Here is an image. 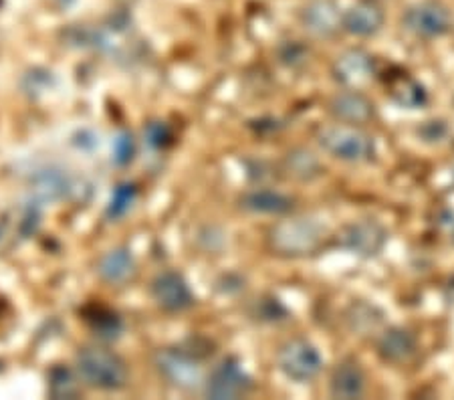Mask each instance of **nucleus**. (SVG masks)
Returning a JSON list of instances; mask_svg holds the SVG:
<instances>
[{
    "label": "nucleus",
    "instance_id": "f257e3e1",
    "mask_svg": "<svg viewBox=\"0 0 454 400\" xmlns=\"http://www.w3.org/2000/svg\"><path fill=\"white\" fill-rule=\"evenodd\" d=\"M327 231L311 216H291L269 231V249L281 257H305L321 249Z\"/></svg>",
    "mask_w": 454,
    "mask_h": 400
},
{
    "label": "nucleus",
    "instance_id": "f03ea898",
    "mask_svg": "<svg viewBox=\"0 0 454 400\" xmlns=\"http://www.w3.org/2000/svg\"><path fill=\"white\" fill-rule=\"evenodd\" d=\"M77 374L87 387L98 390H121L128 384V364L121 356L99 346H87L77 354Z\"/></svg>",
    "mask_w": 454,
    "mask_h": 400
},
{
    "label": "nucleus",
    "instance_id": "7ed1b4c3",
    "mask_svg": "<svg viewBox=\"0 0 454 400\" xmlns=\"http://www.w3.org/2000/svg\"><path fill=\"white\" fill-rule=\"evenodd\" d=\"M317 144L329 156L341 162L362 164L376 156V142L354 123H335L317 132Z\"/></svg>",
    "mask_w": 454,
    "mask_h": 400
},
{
    "label": "nucleus",
    "instance_id": "20e7f679",
    "mask_svg": "<svg viewBox=\"0 0 454 400\" xmlns=\"http://www.w3.org/2000/svg\"><path fill=\"white\" fill-rule=\"evenodd\" d=\"M402 25L419 39H438L452 31L454 19L449 6H444L441 0H422L408 6Z\"/></svg>",
    "mask_w": 454,
    "mask_h": 400
},
{
    "label": "nucleus",
    "instance_id": "39448f33",
    "mask_svg": "<svg viewBox=\"0 0 454 400\" xmlns=\"http://www.w3.org/2000/svg\"><path fill=\"white\" fill-rule=\"evenodd\" d=\"M277 366L295 382H311L324 368V358L311 341L295 338L285 341L277 352Z\"/></svg>",
    "mask_w": 454,
    "mask_h": 400
},
{
    "label": "nucleus",
    "instance_id": "423d86ee",
    "mask_svg": "<svg viewBox=\"0 0 454 400\" xmlns=\"http://www.w3.org/2000/svg\"><path fill=\"white\" fill-rule=\"evenodd\" d=\"M253 380L239 360L226 358L212 370L207 382V396L215 400H234L251 392Z\"/></svg>",
    "mask_w": 454,
    "mask_h": 400
},
{
    "label": "nucleus",
    "instance_id": "0eeeda50",
    "mask_svg": "<svg viewBox=\"0 0 454 400\" xmlns=\"http://www.w3.org/2000/svg\"><path fill=\"white\" fill-rule=\"evenodd\" d=\"M156 368L172 387L190 390L202 382V370L199 362L184 350H174V348L160 350L156 354Z\"/></svg>",
    "mask_w": 454,
    "mask_h": 400
},
{
    "label": "nucleus",
    "instance_id": "6e6552de",
    "mask_svg": "<svg viewBox=\"0 0 454 400\" xmlns=\"http://www.w3.org/2000/svg\"><path fill=\"white\" fill-rule=\"evenodd\" d=\"M341 247L349 253L360 255V257H376V255L384 249L387 241V232L378 221L365 218V221H357L348 224L341 231Z\"/></svg>",
    "mask_w": 454,
    "mask_h": 400
},
{
    "label": "nucleus",
    "instance_id": "1a4fd4ad",
    "mask_svg": "<svg viewBox=\"0 0 454 400\" xmlns=\"http://www.w3.org/2000/svg\"><path fill=\"white\" fill-rule=\"evenodd\" d=\"M152 297L166 311H184L194 305V295L180 273L164 271L152 281Z\"/></svg>",
    "mask_w": 454,
    "mask_h": 400
},
{
    "label": "nucleus",
    "instance_id": "9d476101",
    "mask_svg": "<svg viewBox=\"0 0 454 400\" xmlns=\"http://www.w3.org/2000/svg\"><path fill=\"white\" fill-rule=\"evenodd\" d=\"M332 73L346 87H360L373 75V57L362 49H349L335 59Z\"/></svg>",
    "mask_w": 454,
    "mask_h": 400
},
{
    "label": "nucleus",
    "instance_id": "9b49d317",
    "mask_svg": "<svg viewBox=\"0 0 454 400\" xmlns=\"http://www.w3.org/2000/svg\"><path fill=\"white\" fill-rule=\"evenodd\" d=\"M341 14L335 0H311L301 11V25L315 36H332L341 28Z\"/></svg>",
    "mask_w": 454,
    "mask_h": 400
},
{
    "label": "nucleus",
    "instance_id": "f8f14e48",
    "mask_svg": "<svg viewBox=\"0 0 454 400\" xmlns=\"http://www.w3.org/2000/svg\"><path fill=\"white\" fill-rule=\"evenodd\" d=\"M382 27L384 11L373 0H360L341 14V28L354 36H372Z\"/></svg>",
    "mask_w": 454,
    "mask_h": 400
},
{
    "label": "nucleus",
    "instance_id": "ddd939ff",
    "mask_svg": "<svg viewBox=\"0 0 454 400\" xmlns=\"http://www.w3.org/2000/svg\"><path fill=\"white\" fill-rule=\"evenodd\" d=\"M329 112L341 123L360 126V123H365L373 118L376 109H373V104L364 93L349 90L332 98V101H329Z\"/></svg>",
    "mask_w": 454,
    "mask_h": 400
},
{
    "label": "nucleus",
    "instance_id": "4468645a",
    "mask_svg": "<svg viewBox=\"0 0 454 400\" xmlns=\"http://www.w3.org/2000/svg\"><path fill=\"white\" fill-rule=\"evenodd\" d=\"M33 196L39 202H59L65 200L73 191V180L61 169H43L36 170L31 178Z\"/></svg>",
    "mask_w": 454,
    "mask_h": 400
},
{
    "label": "nucleus",
    "instance_id": "2eb2a0df",
    "mask_svg": "<svg viewBox=\"0 0 454 400\" xmlns=\"http://www.w3.org/2000/svg\"><path fill=\"white\" fill-rule=\"evenodd\" d=\"M419 350L416 336L406 327H390L378 340V354L384 362L404 364Z\"/></svg>",
    "mask_w": 454,
    "mask_h": 400
},
{
    "label": "nucleus",
    "instance_id": "dca6fc26",
    "mask_svg": "<svg viewBox=\"0 0 454 400\" xmlns=\"http://www.w3.org/2000/svg\"><path fill=\"white\" fill-rule=\"evenodd\" d=\"M329 388H332L333 398H360L365 392V374L360 364L354 360L341 362L340 366L333 370Z\"/></svg>",
    "mask_w": 454,
    "mask_h": 400
},
{
    "label": "nucleus",
    "instance_id": "f3484780",
    "mask_svg": "<svg viewBox=\"0 0 454 400\" xmlns=\"http://www.w3.org/2000/svg\"><path fill=\"white\" fill-rule=\"evenodd\" d=\"M98 271L101 279L112 283V286H121L129 281L136 273V259L126 247H117V249L106 253L99 261Z\"/></svg>",
    "mask_w": 454,
    "mask_h": 400
},
{
    "label": "nucleus",
    "instance_id": "a211bd4d",
    "mask_svg": "<svg viewBox=\"0 0 454 400\" xmlns=\"http://www.w3.org/2000/svg\"><path fill=\"white\" fill-rule=\"evenodd\" d=\"M240 207L256 215H285L293 208V200L287 194L270 188H254L240 199Z\"/></svg>",
    "mask_w": 454,
    "mask_h": 400
},
{
    "label": "nucleus",
    "instance_id": "6ab92c4d",
    "mask_svg": "<svg viewBox=\"0 0 454 400\" xmlns=\"http://www.w3.org/2000/svg\"><path fill=\"white\" fill-rule=\"evenodd\" d=\"M285 166H287V172L293 178L297 180H313L321 174V164L319 160L315 158L309 150H293L285 158Z\"/></svg>",
    "mask_w": 454,
    "mask_h": 400
},
{
    "label": "nucleus",
    "instance_id": "aec40b11",
    "mask_svg": "<svg viewBox=\"0 0 454 400\" xmlns=\"http://www.w3.org/2000/svg\"><path fill=\"white\" fill-rule=\"evenodd\" d=\"M392 98L402 107L419 109L428 101V93L419 82H414L410 77H402L392 85Z\"/></svg>",
    "mask_w": 454,
    "mask_h": 400
},
{
    "label": "nucleus",
    "instance_id": "412c9836",
    "mask_svg": "<svg viewBox=\"0 0 454 400\" xmlns=\"http://www.w3.org/2000/svg\"><path fill=\"white\" fill-rule=\"evenodd\" d=\"M79 384L75 374L65 366H55L49 373V395L53 398H75Z\"/></svg>",
    "mask_w": 454,
    "mask_h": 400
},
{
    "label": "nucleus",
    "instance_id": "4be33fe9",
    "mask_svg": "<svg viewBox=\"0 0 454 400\" xmlns=\"http://www.w3.org/2000/svg\"><path fill=\"white\" fill-rule=\"evenodd\" d=\"M136 199H137L136 184H131V182H123V184L117 186L112 194V200H109L107 205V216L112 218V221L126 216L131 210V207H134Z\"/></svg>",
    "mask_w": 454,
    "mask_h": 400
},
{
    "label": "nucleus",
    "instance_id": "5701e85b",
    "mask_svg": "<svg viewBox=\"0 0 454 400\" xmlns=\"http://www.w3.org/2000/svg\"><path fill=\"white\" fill-rule=\"evenodd\" d=\"M91 325L93 330L98 332L99 338L106 340H114L120 336L121 332V322L115 314H109V311H98V316L91 318Z\"/></svg>",
    "mask_w": 454,
    "mask_h": 400
},
{
    "label": "nucleus",
    "instance_id": "b1692460",
    "mask_svg": "<svg viewBox=\"0 0 454 400\" xmlns=\"http://www.w3.org/2000/svg\"><path fill=\"white\" fill-rule=\"evenodd\" d=\"M144 136L145 142H148V145H152L153 150H162L172 142V129L168 128V123L164 122L148 123V128L144 129Z\"/></svg>",
    "mask_w": 454,
    "mask_h": 400
},
{
    "label": "nucleus",
    "instance_id": "393cba45",
    "mask_svg": "<svg viewBox=\"0 0 454 400\" xmlns=\"http://www.w3.org/2000/svg\"><path fill=\"white\" fill-rule=\"evenodd\" d=\"M134 152H136V144H134V137H131V134L123 132L115 137V142H114L115 164H120V166L129 164L131 158H134Z\"/></svg>",
    "mask_w": 454,
    "mask_h": 400
},
{
    "label": "nucleus",
    "instance_id": "a878e982",
    "mask_svg": "<svg viewBox=\"0 0 454 400\" xmlns=\"http://www.w3.org/2000/svg\"><path fill=\"white\" fill-rule=\"evenodd\" d=\"M51 82V73L47 71H31L25 77V90L27 91H45V87Z\"/></svg>",
    "mask_w": 454,
    "mask_h": 400
},
{
    "label": "nucleus",
    "instance_id": "bb28decb",
    "mask_svg": "<svg viewBox=\"0 0 454 400\" xmlns=\"http://www.w3.org/2000/svg\"><path fill=\"white\" fill-rule=\"evenodd\" d=\"M4 239H6V229H4V224H0V245L4 243Z\"/></svg>",
    "mask_w": 454,
    "mask_h": 400
},
{
    "label": "nucleus",
    "instance_id": "cd10ccee",
    "mask_svg": "<svg viewBox=\"0 0 454 400\" xmlns=\"http://www.w3.org/2000/svg\"><path fill=\"white\" fill-rule=\"evenodd\" d=\"M59 3H61L63 6H69L71 3H75V0H59Z\"/></svg>",
    "mask_w": 454,
    "mask_h": 400
}]
</instances>
